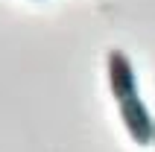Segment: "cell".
I'll return each mask as SVG.
<instances>
[{"label": "cell", "mask_w": 155, "mask_h": 152, "mask_svg": "<svg viewBox=\"0 0 155 152\" xmlns=\"http://www.w3.org/2000/svg\"><path fill=\"white\" fill-rule=\"evenodd\" d=\"M117 108H120V120H123V126H126V132H129L132 140H135L138 146L152 144L155 114H149L147 102L140 100V94H135V97H129V100L117 102Z\"/></svg>", "instance_id": "cell-1"}, {"label": "cell", "mask_w": 155, "mask_h": 152, "mask_svg": "<svg viewBox=\"0 0 155 152\" xmlns=\"http://www.w3.org/2000/svg\"><path fill=\"white\" fill-rule=\"evenodd\" d=\"M108 88L117 102L129 100L138 94V79H135V68H132L129 56L123 50H108Z\"/></svg>", "instance_id": "cell-2"}, {"label": "cell", "mask_w": 155, "mask_h": 152, "mask_svg": "<svg viewBox=\"0 0 155 152\" xmlns=\"http://www.w3.org/2000/svg\"><path fill=\"white\" fill-rule=\"evenodd\" d=\"M152 146H155V132H152Z\"/></svg>", "instance_id": "cell-3"}]
</instances>
